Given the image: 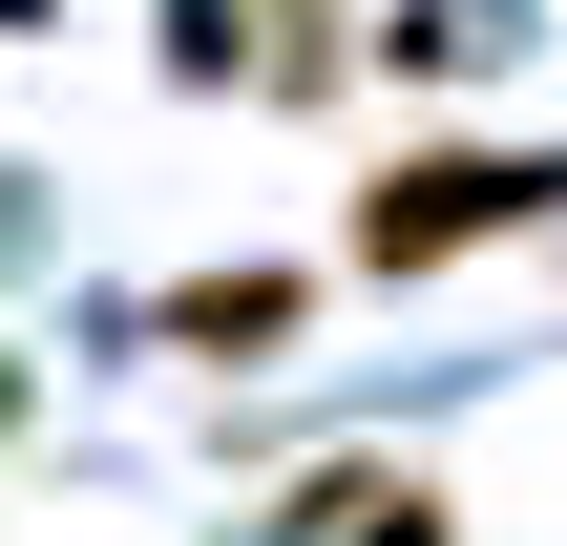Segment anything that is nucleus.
<instances>
[{
    "mask_svg": "<svg viewBox=\"0 0 567 546\" xmlns=\"http://www.w3.org/2000/svg\"><path fill=\"white\" fill-rule=\"evenodd\" d=\"M567 210V147H400L358 210H337V253L400 295V274H463V253H505V231H547Z\"/></svg>",
    "mask_w": 567,
    "mask_h": 546,
    "instance_id": "obj_1",
    "label": "nucleus"
},
{
    "mask_svg": "<svg viewBox=\"0 0 567 546\" xmlns=\"http://www.w3.org/2000/svg\"><path fill=\"white\" fill-rule=\"evenodd\" d=\"M295 316H316V274H189V295H168V358L252 379V358H295Z\"/></svg>",
    "mask_w": 567,
    "mask_h": 546,
    "instance_id": "obj_2",
    "label": "nucleus"
},
{
    "mask_svg": "<svg viewBox=\"0 0 567 546\" xmlns=\"http://www.w3.org/2000/svg\"><path fill=\"white\" fill-rule=\"evenodd\" d=\"M295 526H337V546H463V526H442V484H400V463H337Z\"/></svg>",
    "mask_w": 567,
    "mask_h": 546,
    "instance_id": "obj_3",
    "label": "nucleus"
},
{
    "mask_svg": "<svg viewBox=\"0 0 567 546\" xmlns=\"http://www.w3.org/2000/svg\"><path fill=\"white\" fill-rule=\"evenodd\" d=\"M168 84H252V0H168Z\"/></svg>",
    "mask_w": 567,
    "mask_h": 546,
    "instance_id": "obj_4",
    "label": "nucleus"
},
{
    "mask_svg": "<svg viewBox=\"0 0 567 546\" xmlns=\"http://www.w3.org/2000/svg\"><path fill=\"white\" fill-rule=\"evenodd\" d=\"M0 442H21V358H0Z\"/></svg>",
    "mask_w": 567,
    "mask_h": 546,
    "instance_id": "obj_5",
    "label": "nucleus"
}]
</instances>
